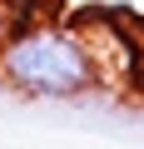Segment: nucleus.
Returning a JSON list of instances; mask_svg holds the SVG:
<instances>
[{
	"mask_svg": "<svg viewBox=\"0 0 144 149\" xmlns=\"http://www.w3.org/2000/svg\"><path fill=\"white\" fill-rule=\"evenodd\" d=\"M0 85L25 100H85L104 85L95 45L75 25H30L15 30L0 50Z\"/></svg>",
	"mask_w": 144,
	"mask_h": 149,
	"instance_id": "nucleus-1",
	"label": "nucleus"
},
{
	"mask_svg": "<svg viewBox=\"0 0 144 149\" xmlns=\"http://www.w3.org/2000/svg\"><path fill=\"white\" fill-rule=\"evenodd\" d=\"M15 35V25H10V5H5V0H0V50H5V40Z\"/></svg>",
	"mask_w": 144,
	"mask_h": 149,
	"instance_id": "nucleus-2",
	"label": "nucleus"
}]
</instances>
